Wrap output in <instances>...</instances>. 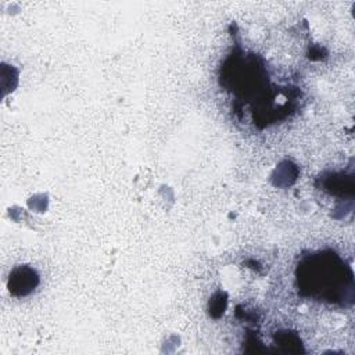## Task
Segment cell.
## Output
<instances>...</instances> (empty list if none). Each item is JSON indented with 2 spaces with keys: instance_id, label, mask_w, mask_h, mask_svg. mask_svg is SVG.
I'll use <instances>...</instances> for the list:
<instances>
[{
  "instance_id": "6da1fadb",
  "label": "cell",
  "mask_w": 355,
  "mask_h": 355,
  "mask_svg": "<svg viewBox=\"0 0 355 355\" xmlns=\"http://www.w3.org/2000/svg\"><path fill=\"white\" fill-rule=\"evenodd\" d=\"M345 266L333 252H318L298 265L297 279L301 291L315 298L336 301L352 290V275L345 276Z\"/></svg>"
},
{
  "instance_id": "7a4b0ae2",
  "label": "cell",
  "mask_w": 355,
  "mask_h": 355,
  "mask_svg": "<svg viewBox=\"0 0 355 355\" xmlns=\"http://www.w3.org/2000/svg\"><path fill=\"white\" fill-rule=\"evenodd\" d=\"M37 284H39V275L33 268L28 265L15 266L11 270L7 282L8 291L15 297H25L31 294Z\"/></svg>"
}]
</instances>
